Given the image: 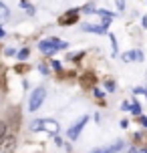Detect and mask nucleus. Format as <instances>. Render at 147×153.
Wrapping results in <instances>:
<instances>
[{"instance_id":"nucleus-10","label":"nucleus","mask_w":147,"mask_h":153,"mask_svg":"<svg viewBox=\"0 0 147 153\" xmlns=\"http://www.w3.org/2000/svg\"><path fill=\"white\" fill-rule=\"evenodd\" d=\"M4 135H6V125H4V123L0 121V139L4 137Z\"/></svg>"},{"instance_id":"nucleus-2","label":"nucleus","mask_w":147,"mask_h":153,"mask_svg":"<svg viewBox=\"0 0 147 153\" xmlns=\"http://www.w3.org/2000/svg\"><path fill=\"white\" fill-rule=\"evenodd\" d=\"M30 129H32V131H40V129H45V131H48V133L56 135V133H59V125H56V121H53V119H39V121L32 123Z\"/></svg>"},{"instance_id":"nucleus-7","label":"nucleus","mask_w":147,"mask_h":153,"mask_svg":"<svg viewBox=\"0 0 147 153\" xmlns=\"http://www.w3.org/2000/svg\"><path fill=\"white\" fill-rule=\"evenodd\" d=\"M83 30H87V32H97V34H105V26H93V24H85L83 26Z\"/></svg>"},{"instance_id":"nucleus-12","label":"nucleus","mask_w":147,"mask_h":153,"mask_svg":"<svg viewBox=\"0 0 147 153\" xmlns=\"http://www.w3.org/2000/svg\"><path fill=\"white\" fill-rule=\"evenodd\" d=\"M26 56H28V51H26V48H24V51H20V53H18V59H26Z\"/></svg>"},{"instance_id":"nucleus-3","label":"nucleus","mask_w":147,"mask_h":153,"mask_svg":"<svg viewBox=\"0 0 147 153\" xmlns=\"http://www.w3.org/2000/svg\"><path fill=\"white\" fill-rule=\"evenodd\" d=\"M45 97H47V91H45L42 87H39L36 91H32L30 93V101H28V109H30V111H36V109L42 105Z\"/></svg>"},{"instance_id":"nucleus-16","label":"nucleus","mask_w":147,"mask_h":153,"mask_svg":"<svg viewBox=\"0 0 147 153\" xmlns=\"http://www.w3.org/2000/svg\"><path fill=\"white\" fill-rule=\"evenodd\" d=\"M2 36H4V30H2V28H0V38H2Z\"/></svg>"},{"instance_id":"nucleus-5","label":"nucleus","mask_w":147,"mask_h":153,"mask_svg":"<svg viewBox=\"0 0 147 153\" xmlns=\"http://www.w3.org/2000/svg\"><path fill=\"white\" fill-rule=\"evenodd\" d=\"M87 121H89V117L85 115V117H83V119H81L79 123H75V125H73V127L69 129V137H71V139H77V137H79V133L83 131V127H85V123H87Z\"/></svg>"},{"instance_id":"nucleus-1","label":"nucleus","mask_w":147,"mask_h":153,"mask_svg":"<svg viewBox=\"0 0 147 153\" xmlns=\"http://www.w3.org/2000/svg\"><path fill=\"white\" fill-rule=\"evenodd\" d=\"M39 48L45 54H53L54 51H62V48H67V42H65V40H59V38H48V40H42V42H40Z\"/></svg>"},{"instance_id":"nucleus-17","label":"nucleus","mask_w":147,"mask_h":153,"mask_svg":"<svg viewBox=\"0 0 147 153\" xmlns=\"http://www.w3.org/2000/svg\"><path fill=\"white\" fill-rule=\"evenodd\" d=\"M93 153H101V149H97V151H93Z\"/></svg>"},{"instance_id":"nucleus-8","label":"nucleus","mask_w":147,"mask_h":153,"mask_svg":"<svg viewBox=\"0 0 147 153\" xmlns=\"http://www.w3.org/2000/svg\"><path fill=\"white\" fill-rule=\"evenodd\" d=\"M8 16H10V10H8V6L0 2V24H2V22H6V20H8Z\"/></svg>"},{"instance_id":"nucleus-13","label":"nucleus","mask_w":147,"mask_h":153,"mask_svg":"<svg viewBox=\"0 0 147 153\" xmlns=\"http://www.w3.org/2000/svg\"><path fill=\"white\" fill-rule=\"evenodd\" d=\"M107 89H109V91H113V89H115V83H113V81H107Z\"/></svg>"},{"instance_id":"nucleus-15","label":"nucleus","mask_w":147,"mask_h":153,"mask_svg":"<svg viewBox=\"0 0 147 153\" xmlns=\"http://www.w3.org/2000/svg\"><path fill=\"white\" fill-rule=\"evenodd\" d=\"M141 125H143V127H147V117H141Z\"/></svg>"},{"instance_id":"nucleus-11","label":"nucleus","mask_w":147,"mask_h":153,"mask_svg":"<svg viewBox=\"0 0 147 153\" xmlns=\"http://www.w3.org/2000/svg\"><path fill=\"white\" fill-rule=\"evenodd\" d=\"M131 111H133V113H135V115H141V107H139V105H137V103H135V105H133V107H131Z\"/></svg>"},{"instance_id":"nucleus-14","label":"nucleus","mask_w":147,"mask_h":153,"mask_svg":"<svg viewBox=\"0 0 147 153\" xmlns=\"http://www.w3.org/2000/svg\"><path fill=\"white\" fill-rule=\"evenodd\" d=\"M129 153H145L143 149H137V147H133V149H129Z\"/></svg>"},{"instance_id":"nucleus-9","label":"nucleus","mask_w":147,"mask_h":153,"mask_svg":"<svg viewBox=\"0 0 147 153\" xmlns=\"http://www.w3.org/2000/svg\"><path fill=\"white\" fill-rule=\"evenodd\" d=\"M123 147V143L119 141V143H115V145H111V147H105V149H101V153H115V151H119Z\"/></svg>"},{"instance_id":"nucleus-4","label":"nucleus","mask_w":147,"mask_h":153,"mask_svg":"<svg viewBox=\"0 0 147 153\" xmlns=\"http://www.w3.org/2000/svg\"><path fill=\"white\" fill-rule=\"evenodd\" d=\"M14 147H16V137L12 135V133H6L4 137L0 139V151H2V153L14 151Z\"/></svg>"},{"instance_id":"nucleus-6","label":"nucleus","mask_w":147,"mask_h":153,"mask_svg":"<svg viewBox=\"0 0 147 153\" xmlns=\"http://www.w3.org/2000/svg\"><path fill=\"white\" fill-rule=\"evenodd\" d=\"M79 20V12L77 10H71V12H67V14H62L61 18H59V22L62 24V26H67V24H73Z\"/></svg>"}]
</instances>
